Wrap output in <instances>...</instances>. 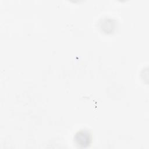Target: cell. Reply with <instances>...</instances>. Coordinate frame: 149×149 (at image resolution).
I'll use <instances>...</instances> for the list:
<instances>
[{
    "label": "cell",
    "instance_id": "obj_1",
    "mask_svg": "<svg viewBox=\"0 0 149 149\" xmlns=\"http://www.w3.org/2000/svg\"><path fill=\"white\" fill-rule=\"evenodd\" d=\"M74 140L77 146L85 148L90 145L91 141V136L88 131L83 130L76 133Z\"/></svg>",
    "mask_w": 149,
    "mask_h": 149
}]
</instances>
